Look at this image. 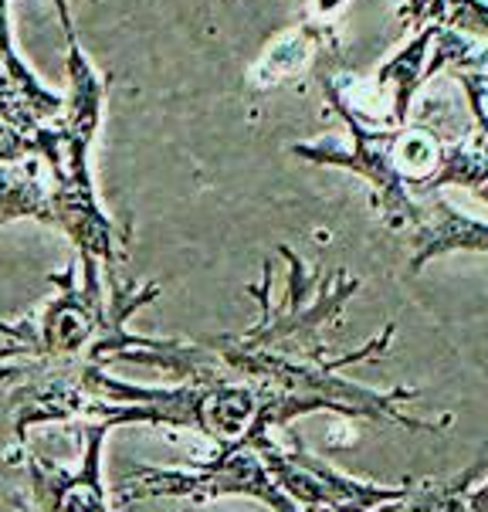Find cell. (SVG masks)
<instances>
[{
  "instance_id": "obj_1",
  "label": "cell",
  "mask_w": 488,
  "mask_h": 512,
  "mask_svg": "<svg viewBox=\"0 0 488 512\" xmlns=\"http://www.w3.org/2000/svg\"><path fill=\"white\" fill-rule=\"evenodd\" d=\"M278 251L289 262V289H285L282 306H272V265H265L261 285H248V292L258 295V323L244 329L241 336H221L211 343L221 367L268 390L282 404L289 421L316 411H336L346 418L390 421L397 428L421 431V435L448 428L451 414H444L441 421H424L407 411V404L421 397L417 387L373 390L343 377V367L373 360L387 350L397 326L387 323L383 333L360 350L329 357L322 329L336 323L339 309L360 289V279H350L346 272L312 275L299 255H292L289 248Z\"/></svg>"
},
{
  "instance_id": "obj_2",
  "label": "cell",
  "mask_w": 488,
  "mask_h": 512,
  "mask_svg": "<svg viewBox=\"0 0 488 512\" xmlns=\"http://www.w3.org/2000/svg\"><path fill=\"white\" fill-rule=\"evenodd\" d=\"M224 496H241V499H258L275 512H299L285 499V492L278 489L272 472H268L265 458L255 445H228L217 448L207 462L190 465V468H129L119 479V499H190V502H207V499H224Z\"/></svg>"
},
{
  "instance_id": "obj_3",
  "label": "cell",
  "mask_w": 488,
  "mask_h": 512,
  "mask_svg": "<svg viewBox=\"0 0 488 512\" xmlns=\"http://www.w3.org/2000/svg\"><path fill=\"white\" fill-rule=\"evenodd\" d=\"M322 89H326L329 102L336 106L339 116L346 119V129H350V136H353V153H343V150H336V146H322V143L292 146V153L299 156V160L343 167V170H353L356 177L370 180L373 207L380 211L383 224L394 231H407V238H411L424 224V201H414L411 190L400 180V170L394 160L397 129H377V126L363 123V119L346 106V99L336 92L333 82H322Z\"/></svg>"
},
{
  "instance_id": "obj_4",
  "label": "cell",
  "mask_w": 488,
  "mask_h": 512,
  "mask_svg": "<svg viewBox=\"0 0 488 512\" xmlns=\"http://www.w3.org/2000/svg\"><path fill=\"white\" fill-rule=\"evenodd\" d=\"M255 448L265 458L275 485L299 512H373L383 502H394L407 492V482L404 485L360 482L353 475H343L333 465L312 458L302 448L285 451L275 445L272 435L258 438Z\"/></svg>"
},
{
  "instance_id": "obj_5",
  "label": "cell",
  "mask_w": 488,
  "mask_h": 512,
  "mask_svg": "<svg viewBox=\"0 0 488 512\" xmlns=\"http://www.w3.org/2000/svg\"><path fill=\"white\" fill-rule=\"evenodd\" d=\"M109 428L95 421L85 428V458L75 472L48 465L45 458L24 451L31 496L38 512H109V496L102 485V441Z\"/></svg>"
},
{
  "instance_id": "obj_6",
  "label": "cell",
  "mask_w": 488,
  "mask_h": 512,
  "mask_svg": "<svg viewBox=\"0 0 488 512\" xmlns=\"http://www.w3.org/2000/svg\"><path fill=\"white\" fill-rule=\"evenodd\" d=\"M411 248V272H421L427 262L451 251L488 255V224L458 214L448 201H424V224L411 234Z\"/></svg>"
},
{
  "instance_id": "obj_7",
  "label": "cell",
  "mask_w": 488,
  "mask_h": 512,
  "mask_svg": "<svg viewBox=\"0 0 488 512\" xmlns=\"http://www.w3.org/2000/svg\"><path fill=\"white\" fill-rule=\"evenodd\" d=\"M431 41H434V24H427L414 34V41L407 48H400L387 62V68L377 75L380 89H390V106H394V123H404L411 112L414 92L427 82V58H431Z\"/></svg>"
},
{
  "instance_id": "obj_8",
  "label": "cell",
  "mask_w": 488,
  "mask_h": 512,
  "mask_svg": "<svg viewBox=\"0 0 488 512\" xmlns=\"http://www.w3.org/2000/svg\"><path fill=\"white\" fill-rule=\"evenodd\" d=\"M482 465L468 468L448 482H407V492L394 502H383L373 512H468V496L475 489V479Z\"/></svg>"
},
{
  "instance_id": "obj_9",
  "label": "cell",
  "mask_w": 488,
  "mask_h": 512,
  "mask_svg": "<svg viewBox=\"0 0 488 512\" xmlns=\"http://www.w3.org/2000/svg\"><path fill=\"white\" fill-rule=\"evenodd\" d=\"M34 218L55 224V207H51V190L41 187L34 170L17 167V163H0V224Z\"/></svg>"
},
{
  "instance_id": "obj_10",
  "label": "cell",
  "mask_w": 488,
  "mask_h": 512,
  "mask_svg": "<svg viewBox=\"0 0 488 512\" xmlns=\"http://www.w3.org/2000/svg\"><path fill=\"white\" fill-rule=\"evenodd\" d=\"M444 11H448V0H407V4L400 7V17L421 31L427 24H441Z\"/></svg>"
},
{
  "instance_id": "obj_11",
  "label": "cell",
  "mask_w": 488,
  "mask_h": 512,
  "mask_svg": "<svg viewBox=\"0 0 488 512\" xmlns=\"http://www.w3.org/2000/svg\"><path fill=\"white\" fill-rule=\"evenodd\" d=\"M468 512H488V479L472 489V496H468Z\"/></svg>"
}]
</instances>
